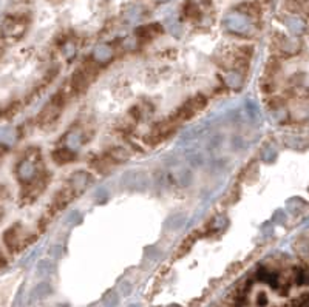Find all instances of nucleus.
I'll list each match as a JSON object with an SVG mask.
<instances>
[{
	"mask_svg": "<svg viewBox=\"0 0 309 307\" xmlns=\"http://www.w3.org/2000/svg\"><path fill=\"white\" fill-rule=\"evenodd\" d=\"M99 74V64L93 59H87L79 65V68L73 73L70 80V90L75 94H82L90 88Z\"/></svg>",
	"mask_w": 309,
	"mask_h": 307,
	"instance_id": "obj_1",
	"label": "nucleus"
},
{
	"mask_svg": "<svg viewBox=\"0 0 309 307\" xmlns=\"http://www.w3.org/2000/svg\"><path fill=\"white\" fill-rule=\"evenodd\" d=\"M179 121L176 119L175 114H172L167 119L158 122L154 127L152 128V131L144 138V141L149 144V145H158L159 142H162L164 139H167L169 136H172L179 127Z\"/></svg>",
	"mask_w": 309,
	"mask_h": 307,
	"instance_id": "obj_2",
	"label": "nucleus"
},
{
	"mask_svg": "<svg viewBox=\"0 0 309 307\" xmlns=\"http://www.w3.org/2000/svg\"><path fill=\"white\" fill-rule=\"evenodd\" d=\"M207 102L209 101H207V97L204 94H196L193 97H190L189 101H186L174 114L176 116V119L179 122L189 121V119H192V117H195L198 113H201L203 110H206Z\"/></svg>",
	"mask_w": 309,
	"mask_h": 307,
	"instance_id": "obj_3",
	"label": "nucleus"
},
{
	"mask_svg": "<svg viewBox=\"0 0 309 307\" xmlns=\"http://www.w3.org/2000/svg\"><path fill=\"white\" fill-rule=\"evenodd\" d=\"M48 182H50V176H48V173H45V171H40V173L36 178H33L30 182H26V185L23 187V192H22L23 202H33L36 198L43 193Z\"/></svg>",
	"mask_w": 309,
	"mask_h": 307,
	"instance_id": "obj_4",
	"label": "nucleus"
},
{
	"mask_svg": "<svg viewBox=\"0 0 309 307\" xmlns=\"http://www.w3.org/2000/svg\"><path fill=\"white\" fill-rule=\"evenodd\" d=\"M26 30V19L23 16H13L8 17L3 22L0 33H2V37L8 40H19L23 33Z\"/></svg>",
	"mask_w": 309,
	"mask_h": 307,
	"instance_id": "obj_5",
	"label": "nucleus"
},
{
	"mask_svg": "<svg viewBox=\"0 0 309 307\" xmlns=\"http://www.w3.org/2000/svg\"><path fill=\"white\" fill-rule=\"evenodd\" d=\"M77 192L76 188L73 187H63L62 190H59L56 193V196H54V199L51 202V209L48 210L51 215H56L58 212L63 210L65 207H68L70 202H73V199L76 198Z\"/></svg>",
	"mask_w": 309,
	"mask_h": 307,
	"instance_id": "obj_6",
	"label": "nucleus"
},
{
	"mask_svg": "<svg viewBox=\"0 0 309 307\" xmlns=\"http://www.w3.org/2000/svg\"><path fill=\"white\" fill-rule=\"evenodd\" d=\"M3 242L5 246L10 249L11 252L17 250L19 247H22L23 244H26V238H25V233L20 224H16L13 227H10L5 235H3Z\"/></svg>",
	"mask_w": 309,
	"mask_h": 307,
	"instance_id": "obj_7",
	"label": "nucleus"
},
{
	"mask_svg": "<svg viewBox=\"0 0 309 307\" xmlns=\"http://www.w3.org/2000/svg\"><path fill=\"white\" fill-rule=\"evenodd\" d=\"M51 159L56 165H67L77 159V153L68 147H60L51 151Z\"/></svg>",
	"mask_w": 309,
	"mask_h": 307,
	"instance_id": "obj_8",
	"label": "nucleus"
},
{
	"mask_svg": "<svg viewBox=\"0 0 309 307\" xmlns=\"http://www.w3.org/2000/svg\"><path fill=\"white\" fill-rule=\"evenodd\" d=\"M136 34H138V37L142 40H153L154 37H158V36L162 34V28L158 23L145 25V26H141V28L136 30Z\"/></svg>",
	"mask_w": 309,
	"mask_h": 307,
	"instance_id": "obj_9",
	"label": "nucleus"
},
{
	"mask_svg": "<svg viewBox=\"0 0 309 307\" xmlns=\"http://www.w3.org/2000/svg\"><path fill=\"white\" fill-rule=\"evenodd\" d=\"M195 242H196V233L189 235V236L179 244V247H178V250H176V258H183L186 253H189V252L192 250V247H193Z\"/></svg>",
	"mask_w": 309,
	"mask_h": 307,
	"instance_id": "obj_10",
	"label": "nucleus"
},
{
	"mask_svg": "<svg viewBox=\"0 0 309 307\" xmlns=\"http://www.w3.org/2000/svg\"><path fill=\"white\" fill-rule=\"evenodd\" d=\"M268 303H269L268 295H266L265 292H260V293L257 295V306H258V307H266Z\"/></svg>",
	"mask_w": 309,
	"mask_h": 307,
	"instance_id": "obj_11",
	"label": "nucleus"
},
{
	"mask_svg": "<svg viewBox=\"0 0 309 307\" xmlns=\"http://www.w3.org/2000/svg\"><path fill=\"white\" fill-rule=\"evenodd\" d=\"M0 57H2V47H0Z\"/></svg>",
	"mask_w": 309,
	"mask_h": 307,
	"instance_id": "obj_12",
	"label": "nucleus"
}]
</instances>
